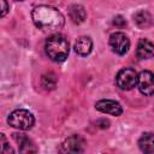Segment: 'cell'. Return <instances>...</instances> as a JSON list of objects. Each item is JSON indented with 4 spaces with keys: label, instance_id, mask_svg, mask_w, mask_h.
Masks as SVG:
<instances>
[{
    "label": "cell",
    "instance_id": "6da1fadb",
    "mask_svg": "<svg viewBox=\"0 0 154 154\" xmlns=\"http://www.w3.org/2000/svg\"><path fill=\"white\" fill-rule=\"evenodd\" d=\"M34 24L43 31H58L64 26L65 17L55 7L40 5L31 12Z\"/></svg>",
    "mask_w": 154,
    "mask_h": 154
},
{
    "label": "cell",
    "instance_id": "7a4b0ae2",
    "mask_svg": "<svg viewBox=\"0 0 154 154\" xmlns=\"http://www.w3.org/2000/svg\"><path fill=\"white\" fill-rule=\"evenodd\" d=\"M46 53L48 58L55 63H61L67 58L69 54V42L67 40L59 34L49 36L46 41Z\"/></svg>",
    "mask_w": 154,
    "mask_h": 154
},
{
    "label": "cell",
    "instance_id": "3957f363",
    "mask_svg": "<svg viewBox=\"0 0 154 154\" xmlns=\"http://www.w3.org/2000/svg\"><path fill=\"white\" fill-rule=\"evenodd\" d=\"M7 123L12 128H16L19 130H29L32 128V125L35 123V118H34L32 113L29 112L28 109L18 108V109H14L8 116Z\"/></svg>",
    "mask_w": 154,
    "mask_h": 154
},
{
    "label": "cell",
    "instance_id": "277c9868",
    "mask_svg": "<svg viewBox=\"0 0 154 154\" xmlns=\"http://www.w3.org/2000/svg\"><path fill=\"white\" fill-rule=\"evenodd\" d=\"M138 81V75L135 70L130 67L122 69L116 77V83L122 90H130L134 87H136Z\"/></svg>",
    "mask_w": 154,
    "mask_h": 154
},
{
    "label": "cell",
    "instance_id": "5b68a950",
    "mask_svg": "<svg viewBox=\"0 0 154 154\" xmlns=\"http://www.w3.org/2000/svg\"><path fill=\"white\" fill-rule=\"evenodd\" d=\"M109 46L112 51L119 55L125 54L130 48V41L124 32H113L109 36Z\"/></svg>",
    "mask_w": 154,
    "mask_h": 154
},
{
    "label": "cell",
    "instance_id": "8992f818",
    "mask_svg": "<svg viewBox=\"0 0 154 154\" xmlns=\"http://www.w3.org/2000/svg\"><path fill=\"white\" fill-rule=\"evenodd\" d=\"M138 89L143 95L150 96L154 94V73L150 71H141L138 75Z\"/></svg>",
    "mask_w": 154,
    "mask_h": 154
},
{
    "label": "cell",
    "instance_id": "52a82bcc",
    "mask_svg": "<svg viewBox=\"0 0 154 154\" xmlns=\"http://www.w3.org/2000/svg\"><path fill=\"white\" fill-rule=\"evenodd\" d=\"M95 108L102 113L106 114H111L114 117H118L123 113V107L118 101L114 100H109V99H103L100 100L95 103Z\"/></svg>",
    "mask_w": 154,
    "mask_h": 154
},
{
    "label": "cell",
    "instance_id": "ba28073f",
    "mask_svg": "<svg viewBox=\"0 0 154 154\" xmlns=\"http://www.w3.org/2000/svg\"><path fill=\"white\" fill-rule=\"evenodd\" d=\"M85 141L79 135H72L63 142V150L65 153H82L85 148Z\"/></svg>",
    "mask_w": 154,
    "mask_h": 154
},
{
    "label": "cell",
    "instance_id": "9c48e42d",
    "mask_svg": "<svg viewBox=\"0 0 154 154\" xmlns=\"http://www.w3.org/2000/svg\"><path fill=\"white\" fill-rule=\"evenodd\" d=\"M14 141L18 143V148L20 153H35L37 152V148L35 147L34 142L25 136L24 134H12Z\"/></svg>",
    "mask_w": 154,
    "mask_h": 154
},
{
    "label": "cell",
    "instance_id": "30bf717a",
    "mask_svg": "<svg viewBox=\"0 0 154 154\" xmlns=\"http://www.w3.org/2000/svg\"><path fill=\"white\" fill-rule=\"evenodd\" d=\"M136 54L140 59H150L154 57V45L146 40V38H141L137 43V48H136Z\"/></svg>",
    "mask_w": 154,
    "mask_h": 154
},
{
    "label": "cell",
    "instance_id": "8fae6325",
    "mask_svg": "<svg viewBox=\"0 0 154 154\" xmlns=\"http://www.w3.org/2000/svg\"><path fill=\"white\" fill-rule=\"evenodd\" d=\"M93 49V41L88 36H81L75 42V52L82 57L88 55Z\"/></svg>",
    "mask_w": 154,
    "mask_h": 154
},
{
    "label": "cell",
    "instance_id": "7c38bea8",
    "mask_svg": "<svg viewBox=\"0 0 154 154\" xmlns=\"http://www.w3.org/2000/svg\"><path fill=\"white\" fill-rule=\"evenodd\" d=\"M69 17L72 23L82 24L87 18V12L82 5H72L69 8Z\"/></svg>",
    "mask_w": 154,
    "mask_h": 154
},
{
    "label": "cell",
    "instance_id": "4fadbf2b",
    "mask_svg": "<svg viewBox=\"0 0 154 154\" xmlns=\"http://www.w3.org/2000/svg\"><path fill=\"white\" fill-rule=\"evenodd\" d=\"M138 147L143 153H154V134L144 132L138 140Z\"/></svg>",
    "mask_w": 154,
    "mask_h": 154
},
{
    "label": "cell",
    "instance_id": "5bb4252c",
    "mask_svg": "<svg viewBox=\"0 0 154 154\" xmlns=\"http://www.w3.org/2000/svg\"><path fill=\"white\" fill-rule=\"evenodd\" d=\"M134 22L136 23V25L141 29H144V28H148L152 23V16L148 11L146 10H141V11H137L135 14H134Z\"/></svg>",
    "mask_w": 154,
    "mask_h": 154
},
{
    "label": "cell",
    "instance_id": "9a60e30c",
    "mask_svg": "<svg viewBox=\"0 0 154 154\" xmlns=\"http://www.w3.org/2000/svg\"><path fill=\"white\" fill-rule=\"evenodd\" d=\"M57 81H58V78L54 72H47V73L42 75V77H41V87L46 90H52L55 88Z\"/></svg>",
    "mask_w": 154,
    "mask_h": 154
},
{
    "label": "cell",
    "instance_id": "2e32d148",
    "mask_svg": "<svg viewBox=\"0 0 154 154\" xmlns=\"http://www.w3.org/2000/svg\"><path fill=\"white\" fill-rule=\"evenodd\" d=\"M0 144H1V153H4V154L13 153V149L7 143V140H6V137H5L4 134H1V136H0Z\"/></svg>",
    "mask_w": 154,
    "mask_h": 154
},
{
    "label": "cell",
    "instance_id": "e0dca14e",
    "mask_svg": "<svg viewBox=\"0 0 154 154\" xmlns=\"http://www.w3.org/2000/svg\"><path fill=\"white\" fill-rule=\"evenodd\" d=\"M113 25H116V26H118V28H123V26L126 25V20H125L124 17H122V16H116V17L113 18Z\"/></svg>",
    "mask_w": 154,
    "mask_h": 154
},
{
    "label": "cell",
    "instance_id": "ac0fdd59",
    "mask_svg": "<svg viewBox=\"0 0 154 154\" xmlns=\"http://www.w3.org/2000/svg\"><path fill=\"white\" fill-rule=\"evenodd\" d=\"M2 1V8H1V17H5V14L8 11V6H7V1L6 0H1Z\"/></svg>",
    "mask_w": 154,
    "mask_h": 154
},
{
    "label": "cell",
    "instance_id": "d6986e66",
    "mask_svg": "<svg viewBox=\"0 0 154 154\" xmlns=\"http://www.w3.org/2000/svg\"><path fill=\"white\" fill-rule=\"evenodd\" d=\"M16 1H23V0H16Z\"/></svg>",
    "mask_w": 154,
    "mask_h": 154
}]
</instances>
